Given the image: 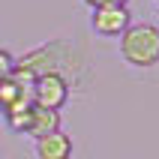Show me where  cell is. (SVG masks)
<instances>
[{"label":"cell","mask_w":159,"mask_h":159,"mask_svg":"<svg viewBox=\"0 0 159 159\" xmlns=\"http://www.w3.org/2000/svg\"><path fill=\"white\" fill-rule=\"evenodd\" d=\"M33 153H36V159H72L75 141H72V135H66L63 129H57V132L33 141Z\"/></svg>","instance_id":"obj_4"},{"label":"cell","mask_w":159,"mask_h":159,"mask_svg":"<svg viewBox=\"0 0 159 159\" xmlns=\"http://www.w3.org/2000/svg\"><path fill=\"white\" fill-rule=\"evenodd\" d=\"M60 129V111H48V108H36L30 111V123H27V132L33 141H39V138H45V135H51Z\"/></svg>","instance_id":"obj_5"},{"label":"cell","mask_w":159,"mask_h":159,"mask_svg":"<svg viewBox=\"0 0 159 159\" xmlns=\"http://www.w3.org/2000/svg\"><path fill=\"white\" fill-rule=\"evenodd\" d=\"M132 24L129 6H96L90 9V30L96 36H123V30Z\"/></svg>","instance_id":"obj_3"},{"label":"cell","mask_w":159,"mask_h":159,"mask_svg":"<svg viewBox=\"0 0 159 159\" xmlns=\"http://www.w3.org/2000/svg\"><path fill=\"white\" fill-rule=\"evenodd\" d=\"M120 57L132 69L159 66V27L150 24V21L129 24L120 36Z\"/></svg>","instance_id":"obj_1"},{"label":"cell","mask_w":159,"mask_h":159,"mask_svg":"<svg viewBox=\"0 0 159 159\" xmlns=\"http://www.w3.org/2000/svg\"><path fill=\"white\" fill-rule=\"evenodd\" d=\"M156 6H159V0H156Z\"/></svg>","instance_id":"obj_9"},{"label":"cell","mask_w":159,"mask_h":159,"mask_svg":"<svg viewBox=\"0 0 159 159\" xmlns=\"http://www.w3.org/2000/svg\"><path fill=\"white\" fill-rule=\"evenodd\" d=\"M90 9H96V6H126L129 0H84Z\"/></svg>","instance_id":"obj_7"},{"label":"cell","mask_w":159,"mask_h":159,"mask_svg":"<svg viewBox=\"0 0 159 159\" xmlns=\"http://www.w3.org/2000/svg\"><path fill=\"white\" fill-rule=\"evenodd\" d=\"M0 156H3V147H0Z\"/></svg>","instance_id":"obj_8"},{"label":"cell","mask_w":159,"mask_h":159,"mask_svg":"<svg viewBox=\"0 0 159 159\" xmlns=\"http://www.w3.org/2000/svg\"><path fill=\"white\" fill-rule=\"evenodd\" d=\"M12 72H15V57L6 48H0V81H6Z\"/></svg>","instance_id":"obj_6"},{"label":"cell","mask_w":159,"mask_h":159,"mask_svg":"<svg viewBox=\"0 0 159 159\" xmlns=\"http://www.w3.org/2000/svg\"><path fill=\"white\" fill-rule=\"evenodd\" d=\"M72 96V84L66 81L63 72H45L33 81L30 87V102L36 108H48V111H60Z\"/></svg>","instance_id":"obj_2"}]
</instances>
